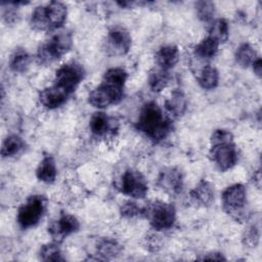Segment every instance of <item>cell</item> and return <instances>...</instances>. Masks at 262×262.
Segmentation results:
<instances>
[{"label":"cell","instance_id":"5bb4252c","mask_svg":"<svg viewBox=\"0 0 262 262\" xmlns=\"http://www.w3.org/2000/svg\"><path fill=\"white\" fill-rule=\"evenodd\" d=\"M70 96L71 95L53 84L40 91L38 98L44 107L48 110H54L62 106L68 101Z\"/></svg>","mask_w":262,"mask_h":262},{"label":"cell","instance_id":"603a6c76","mask_svg":"<svg viewBox=\"0 0 262 262\" xmlns=\"http://www.w3.org/2000/svg\"><path fill=\"white\" fill-rule=\"evenodd\" d=\"M199 85L205 90H212L218 86L219 83V72L218 70L210 64L205 66L198 77Z\"/></svg>","mask_w":262,"mask_h":262},{"label":"cell","instance_id":"8fae6325","mask_svg":"<svg viewBox=\"0 0 262 262\" xmlns=\"http://www.w3.org/2000/svg\"><path fill=\"white\" fill-rule=\"evenodd\" d=\"M80 228L79 220L71 214H62L48 226V233L53 242L60 243L67 236L77 232Z\"/></svg>","mask_w":262,"mask_h":262},{"label":"cell","instance_id":"836d02e7","mask_svg":"<svg viewBox=\"0 0 262 262\" xmlns=\"http://www.w3.org/2000/svg\"><path fill=\"white\" fill-rule=\"evenodd\" d=\"M201 260H217V261H221V260H225V257L218 252H211V253H207L205 254L202 258H200Z\"/></svg>","mask_w":262,"mask_h":262},{"label":"cell","instance_id":"6da1fadb","mask_svg":"<svg viewBox=\"0 0 262 262\" xmlns=\"http://www.w3.org/2000/svg\"><path fill=\"white\" fill-rule=\"evenodd\" d=\"M128 78L123 68H111L103 74L101 83L88 95V102L96 108H105L118 104L124 97V88Z\"/></svg>","mask_w":262,"mask_h":262},{"label":"cell","instance_id":"4fadbf2b","mask_svg":"<svg viewBox=\"0 0 262 262\" xmlns=\"http://www.w3.org/2000/svg\"><path fill=\"white\" fill-rule=\"evenodd\" d=\"M89 129L94 136L105 138L115 135V132L118 130V123L116 119L103 112H97L89 120Z\"/></svg>","mask_w":262,"mask_h":262},{"label":"cell","instance_id":"83f0119b","mask_svg":"<svg viewBox=\"0 0 262 262\" xmlns=\"http://www.w3.org/2000/svg\"><path fill=\"white\" fill-rule=\"evenodd\" d=\"M40 259L43 261H64L61 250L58 246V243L52 242L46 245H43L39 252Z\"/></svg>","mask_w":262,"mask_h":262},{"label":"cell","instance_id":"30bf717a","mask_svg":"<svg viewBox=\"0 0 262 262\" xmlns=\"http://www.w3.org/2000/svg\"><path fill=\"white\" fill-rule=\"evenodd\" d=\"M132 39L129 32L121 27L115 26L107 32L105 39V51L110 55L122 56L129 52Z\"/></svg>","mask_w":262,"mask_h":262},{"label":"cell","instance_id":"484cf974","mask_svg":"<svg viewBox=\"0 0 262 262\" xmlns=\"http://www.w3.org/2000/svg\"><path fill=\"white\" fill-rule=\"evenodd\" d=\"M234 57L235 61L242 68H248L251 67L259 56L257 55L255 49L249 43H243L236 48Z\"/></svg>","mask_w":262,"mask_h":262},{"label":"cell","instance_id":"e0dca14e","mask_svg":"<svg viewBox=\"0 0 262 262\" xmlns=\"http://www.w3.org/2000/svg\"><path fill=\"white\" fill-rule=\"evenodd\" d=\"M187 107V99L181 89H175L165 101V108L170 118L181 117Z\"/></svg>","mask_w":262,"mask_h":262},{"label":"cell","instance_id":"277c9868","mask_svg":"<svg viewBox=\"0 0 262 262\" xmlns=\"http://www.w3.org/2000/svg\"><path fill=\"white\" fill-rule=\"evenodd\" d=\"M73 46V37L69 32H59L51 36L37 51V61L48 66L61 58Z\"/></svg>","mask_w":262,"mask_h":262},{"label":"cell","instance_id":"2e32d148","mask_svg":"<svg viewBox=\"0 0 262 262\" xmlns=\"http://www.w3.org/2000/svg\"><path fill=\"white\" fill-rule=\"evenodd\" d=\"M179 60V49L176 45L167 44L161 46L155 54V62L158 68L170 72Z\"/></svg>","mask_w":262,"mask_h":262},{"label":"cell","instance_id":"52a82bcc","mask_svg":"<svg viewBox=\"0 0 262 262\" xmlns=\"http://www.w3.org/2000/svg\"><path fill=\"white\" fill-rule=\"evenodd\" d=\"M84 77L85 70L83 66L76 61H70L56 70L53 84L72 95L84 80Z\"/></svg>","mask_w":262,"mask_h":262},{"label":"cell","instance_id":"d4e9b609","mask_svg":"<svg viewBox=\"0 0 262 262\" xmlns=\"http://www.w3.org/2000/svg\"><path fill=\"white\" fill-rule=\"evenodd\" d=\"M170 81V72L162 70L160 68H155L150 71L148 75V85L151 91L161 92L166 88Z\"/></svg>","mask_w":262,"mask_h":262},{"label":"cell","instance_id":"e575fe53","mask_svg":"<svg viewBox=\"0 0 262 262\" xmlns=\"http://www.w3.org/2000/svg\"><path fill=\"white\" fill-rule=\"evenodd\" d=\"M252 69H253V72L254 74L257 76V77H261V73H262V62H261V58L258 57L254 62L253 64L251 66Z\"/></svg>","mask_w":262,"mask_h":262},{"label":"cell","instance_id":"7a4b0ae2","mask_svg":"<svg viewBox=\"0 0 262 262\" xmlns=\"http://www.w3.org/2000/svg\"><path fill=\"white\" fill-rule=\"evenodd\" d=\"M135 128L150 140L160 142L172 131V120L156 102L149 101L140 108Z\"/></svg>","mask_w":262,"mask_h":262},{"label":"cell","instance_id":"d6986e66","mask_svg":"<svg viewBox=\"0 0 262 262\" xmlns=\"http://www.w3.org/2000/svg\"><path fill=\"white\" fill-rule=\"evenodd\" d=\"M56 175H57V169H56L54 159L49 155L45 156L37 167V170H36L37 178L41 182L50 184L55 181Z\"/></svg>","mask_w":262,"mask_h":262},{"label":"cell","instance_id":"44dd1931","mask_svg":"<svg viewBox=\"0 0 262 262\" xmlns=\"http://www.w3.org/2000/svg\"><path fill=\"white\" fill-rule=\"evenodd\" d=\"M31 63V55L24 48H15L9 57V69L13 73L23 74L27 72Z\"/></svg>","mask_w":262,"mask_h":262},{"label":"cell","instance_id":"ba28073f","mask_svg":"<svg viewBox=\"0 0 262 262\" xmlns=\"http://www.w3.org/2000/svg\"><path fill=\"white\" fill-rule=\"evenodd\" d=\"M222 208L235 220H241L245 215L247 204V190L242 183H235L226 187L221 195Z\"/></svg>","mask_w":262,"mask_h":262},{"label":"cell","instance_id":"7c38bea8","mask_svg":"<svg viewBox=\"0 0 262 262\" xmlns=\"http://www.w3.org/2000/svg\"><path fill=\"white\" fill-rule=\"evenodd\" d=\"M158 185L171 195L179 194L183 188V175L175 167L164 168L158 176Z\"/></svg>","mask_w":262,"mask_h":262},{"label":"cell","instance_id":"9a60e30c","mask_svg":"<svg viewBox=\"0 0 262 262\" xmlns=\"http://www.w3.org/2000/svg\"><path fill=\"white\" fill-rule=\"evenodd\" d=\"M44 7L48 30L52 31L61 28L67 19V6L62 2L51 1Z\"/></svg>","mask_w":262,"mask_h":262},{"label":"cell","instance_id":"ffe728a7","mask_svg":"<svg viewBox=\"0 0 262 262\" xmlns=\"http://www.w3.org/2000/svg\"><path fill=\"white\" fill-rule=\"evenodd\" d=\"M123 250L122 245L111 237H105L100 239L96 245V253L99 256L98 259L110 260L116 258L121 254Z\"/></svg>","mask_w":262,"mask_h":262},{"label":"cell","instance_id":"cb8c5ba5","mask_svg":"<svg viewBox=\"0 0 262 262\" xmlns=\"http://www.w3.org/2000/svg\"><path fill=\"white\" fill-rule=\"evenodd\" d=\"M25 145H26V143L20 136H18L16 134L9 135L4 139V141L2 143L1 156L3 158L14 157V156L18 155L25 148Z\"/></svg>","mask_w":262,"mask_h":262},{"label":"cell","instance_id":"7402d4cb","mask_svg":"<svg viewBox=\"0 0 262 262\" xmlns=\"http://www.w3.org/2000/svg\"><path fill=\"white\" fill-rule=\"evenodd\" d=\"M218 48L219 43L215 39L208 36L195 45L193 52L198 58L208 60L213 58L217 54Z\"/></svg>","mask_w":262,"mask_h":262},{"label":"cell","instance_id":"3957f363","mask_svg":"<svg viewBox=\"0 0 262 262\" xmlns=\"http://www.w3.org/2000/svg\"><path fill=\"white\" fill-rule=\"evenodd\" d=\"M210 158L221 172L231 169L237 162V150L230 131L215 130L210 138Z\"/></svg>","mask_w":262,"mask_h":262},{"label":"cell","instance_id":"f546056e","mask_svg":"<svg viewBox=\"0 0 262 262\" xmlns=\"http://www.w3.org/2000/svg\"><path fill=\"white\" fill-rule=\"evenodd\" d=\"M30 25L32 29H34L35 31H49L47 20H46L44 5L37 6L33 10L30 18Z\"/></svg>","mask_w":262,"mask_h":262},{"label":"cell","instance_id":"1f68e13d","mask_svg":"<svg viewBox=\"0 0 262 262\" xmlns=\"http://www.w3.org/2000/svg\"><path fill=\"white\" fill-rule=\"evenodd\" d=\"M120 213L125 218H133L137 216H143V208L139 207L135 202H126L120 209Z\"/></svg>","mask_w":262,"mask_h":262},{"label":"cell","instance_id":"d6a6232c","mask_svg":"<svg viewBox=\"0 0 262 262\" xmlns=\"http://www.w3.org/2000/svg\"><path fill=\"white\" fill-rule=\"evenodd\" d=\"M11 7L9 8H5L3 10V13H2V16H3V19L5 20L6 24L8 25H13L15 24L17 20H18V11H17V6H14L12 5L10 2H7Z\"/></svg>","mask_w":262,"mask_h":262},{"label":"cell","instance_id":"5b68a950","mask_svg":"<svg viewBox=\"0 0 262 262\" xmlns=\"http://www.w3.org/2000/svg\"><path fill=\"white\" fill-rule=\"evenodd\" d=\"M143 216L157 231L170 229L176 220V210L173 204L155 201L143 208Z\"/></svg>","mask_w":262,"mask_h":262},{"label":"cell","instance_id":"4316f807","mask_svg":"<svg viewBox=\"0 0 262 262\" xmlns=\"http://www.w3.org/2000/svg\"><path fill=\"white\" fill-rule=\"evenodd\" d=\"M229 36L228 24L223 18L212 20L209 27V37L215 39L219 44L227 41Z\"/></svg>","mask_w":262,"mask_h":262},{"label":"cell","instance_id":"8992f818","mask_svg":"<svg viewBox=\"0 0 262 262\" xmlns=\"http://www.w3.org/2000/svg\"><path fill=\"white\" fill-rule=\"evenodd\" d=\"M47 200L42 194L30 195L17 211V223L23 229L31 228L39 223L46 210Z\"/></svg>","mask_w":262,"mask_h":262},{"label":"cell","instance_id":"ac0fdd59","mask_svg":"<svg viewBox=\"0 0 262 262\" xmlns=\"http://www.w3.org/2000/svg\"><path fill=\"white\" fill-rule=\"evenodd\" d=\"M189 194L193 203L206 207L214 201V187L211 182L203 179L190 190Z\"/></svg>","mask_w":262,"mask_h":262},{"label":"cell","instance_id":"9c48e42d","mask_svg":"<svg viewBox=\"0 0 262 262\" xmlns=\"http://www.w3.org/2000/svg\"><path fill=\"white\" fill-rule=\"evenodd\" d=\"M118 189L133 199H143L148 190V184L143 174L134 169L126 170L117 184Z\"/></svg>","mask_w":262,"mask_h":262},{"label":"cell","instance_id":"f1b7e54d","mask_svg":"<svg viewBox=\"0 0 262 262\" xmlns=\"http://www.w3.org/2000/svg\"><path fill=\"white\" fill-rule=\"evenodd\" d=\"M198 17L204 23H211L215 15V4L212 1H198L195 3Z\"/></svg>","mask_w":262,"mask_h":262},{"label":"cell","instance_id":"4dcf8cb0","mask_svg":"<svg viewBox=\"0 0 262 262\" xmlns=\"http://www.w3.org/2000/svg\"><path fill=\"white\" fill-rule=\"evenodd\" d=\"M243 244L248 248H256L260 241L259 229L256 225L249 226L243 233Z\"/></svg>","mask_w":262,"mask_h":262}]
</instances>
